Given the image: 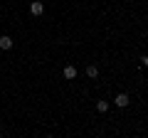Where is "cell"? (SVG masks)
I'll list each match as a JSON object with an SVG mask.
<instances>
[{
  "mask_svg": "<svg viewBox=\"0 0 148 138\" xmlns=\"http://www.w3.org/2000/svg\"><path fill=\"white\" fill-rule=\"evenodd\" d=\"M86 77H89V79H96V77H99V67H96V64H89V67H86Z\"/></svg>",
  "mask_w": 148,
  "mask_h": 138,
  "instance_id": "5",
  "label": "cell"
},
{
  "mask_svg": "<svg viewBox=\"0 0 148 138\" xmlns=\"http://www.w3.org/2000/svg\"><path fill=\"white\" fill-rule=\"evenodd\" d=\"M96 111H99V113H106V111H109V101H99V104H96Z\"/></svg>",
  "mask_w": 148,
  "mask_h": 138,
  "instance_id": "6",
  "label": "cell"
},
{
  "mask_svg": "<svg viewBox=\"0 0 148 138\" xmlns=\"http://www.w3.org/2000/svg\"><path fill=\"white\" fill-rule=\"evenodd\" d=\"M64 79H77V67H74V64H67V67H64Z\"/></svg>",
  "mask_w": 148,
  "mask_h": 138,
  "instance_id": "3",
  "label": "cell"
},
{
  "mask_svg": "<svg viewBox=\"0 0 148 138\" xmlns=\"http://www.w3.org/2000/svg\"><path fill=\"white\" fill-rule=\"evenodd\" d=\"M141 67H148V57H146V54L141 57Z\"/></svg>",
  "mask_w": 148,
  "mask_h": 138,
  "instance_id": "7",
  "label": "cell"
},
{
  "mask_svg": "<svg viewBox=\"0 0 148 138\" xmlns=\"http://www.w3.org/2000/svg\"><path fill=\"white\" fill-rule=\"evenodd\" d=\"M0 49H3V52H8V49H12V37H8V35H3V37H0Z\"/></svg>",
  "mask_w": 148,
  "mask_h": 138,
  "instance_id": "4",
  "label": "cell"
},
{
  "mask_svg": "<svg viewBox=\"0 0 148 138\" xmlns=\"http://www.w3.org/2000/svg\"><path fill=\"white\" fill-rule=\"evenodd\" d=\"M114 104H116L119 109H126L128 104H131V99H128V94H116V99H114Z\"/></svg>",
  "mask_w": 148,
  "mask_h": 138,
  "instance_id": "2",
  "label": "cell"
},
{
  "mask_svg": "<svg viewBox=\"0 0 148 138\" xmlns=\"http://www.w3.org/2000/svg\"><path fill=\"white\" fill-rule=\"evenodd\" d=\"M30 12H32L35 17L45 15V3H42V0H35V3H30Z\"/></svg>",
  "mask_w": 148,
  "mask_h": 138,
  "instance_id": "1",
  "label": "cell"
}]
</instances>
